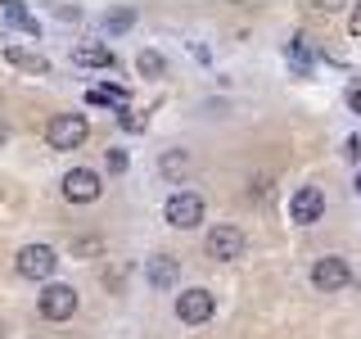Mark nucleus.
I'll return each mask as SVG.
<instances>
[{
  "mask_svg": "<svg viewBox=\"0 0 361 339\" xmlns=\"http://www.w3.org/2000/svg\"><path fill=\"white\" fill-rule=\"evenodd\" d=\"M348 28H353V37H357V41H361V5H357V9H353V18H348Z\"/></svg>",
  "mask_w": 361,
  "mask_h": 339,
  "instance_id": "22",
  "label": "nucleus"
},
{
  "mask_svg": "<svg viewBox=\"0 0 361 339\" xmlns=\"http://www.w3.org/2000/svg\"><path fill=\"white\" fill-rule=\"evenodd\" d=\"M158 167H163V177H185V172H190V154H185V150H167Z\"/></svg>",
  "mask_w": 361,
  "mask_h": 339,
  "instance_id": "15",
  "label": "nucleus"
},
{
  "mask_svg": "<svg viewBox=\"0 0 361 339\" xmlns=\"http://www.w3.org/2000/svg\"><path fill=\"white\" fill-rule=\"evenodd\" d=\"M77 312V290L73 285H45L41 290V316L50 321H68Z\"/></svg>",
  "mask_w": 361,
  "mask_h": 339,
  "instance_id": "8",
  "label": "nucleus"
},
{
  "mask_svg": "<svg viewBox=\"0 0 361 339\" xmlns=\"http://www.w3.org/2000/svg\"><path fill=\"white\" fill-rule=\"evenodd\" d=\"M131 23H135V9H118V14L104 18V28H109V32H127Z\"/></svg>",
  "mask_w": 361,
  "mask_h": 339,
  "instance_id": "17",
  "label": "nucleus"
},
{
  "mask_svg": "<svg viewBox=\"0 0 361 339\" xmlns=\"http://www.w3.org/2000/svg\"><path fill=\"white\" fill-rule=\"evenodd\" d=\"M14 267H18V276H27V280H50L54 267H59V254H54L50 244H23Z\"/></svg>",
  "mask_w": 361,
  "mask_h": 339,
  "instance_id": "3",
  "label": "nucleus"
},
{
  "mask_svg": "<svg viewBox=\"0 0 361 339\" xmlns=\"http://www.w3.org/2000/svg\"><path fill=\"white\" fill-rule=\"evenodd\" d=\"M86 136H90L86 113H54L45 122V145L50 150H77V145H86Z\"/></svg>",
  "mask_w": 361,
  "mask_h": 339,
  "instance_id": "1",
  "label": "nucleus"
},
{
  "mask_svg": "<svg viewBox=\"0 0 361 339\" xmlns=\"http://www.w3.org/2000/svg\"><path fill=\"white\" fill-rule=\"evenodd\" d=\"M357 195H361V177H357Z\"/></svg>",
  "mask_w": 361,
  "mask_h": 339,
  "instance_id": "23",
  "label": "nucleus"
},
{
  "mask_svg": "<svg viewBox=\"0 0 361 339\" xmlns=\"http://www.w3.org/2000/svg\"><path fill=\"white\" fill-rule=\"evenodd\" d=\"M5 18H9V23H14V28H23V32H32V37H37V32H41V23H37V18H32V14H27V9H23V5H18V0H9V5H5Z\"/></svg>",
  "mask_w": 361,
  "mask_h": 339,
  "instance_id": "14",
  "label": "nucleus"
},
{
  "mask_svg": "<svg viewBox=\"0 0 361 339\" xmlns=\"http://www.w3.org/2000/svg\"><path fill=\"white\" fill-rule=\"evenodd\" d=\"M86 105H113V109H127V90H122V86H90V90H86Z\"/></svg>",
  "mask_w": 361,
  "mask_h": 339,
  "instance_id": "13",
  "label": "nucleus"
},
{
  "mask_svg": "<svg viewBox=\"0 0 361 339\" xmlns=\"http://www.w3.org/2000/svg\"><path fill=\"white\" fill-rule=\"evenodd\" d=\"M73 254H99V240H77Z\"/></svg>",
  "mask_w": 361,
  "mask_h": 339,
  "instance_id": "20",
  "label": "nucleus"
},
{
  "mask_svg": "<svg viewBox=\"0 0 361 339\" xmlns=\"http://www.w3.org/2000/svg\"><path fill=\"white\" fill-rule=\"evenodd\" d=\"M145 280H149L154 290H172L176 280H180V263H176L172 254H158V258L145 263Z\"/></svg>",
  "mask_w": 361,
  "mask_h": 339,
  "instance_id": "10",
  "label": "nucleus"
},
{
  "mask_svg": "<svg viewBox=\"0 0 361 339\" xmlns=\"http://www.w3.org/2000/svg\"><path fill=\"white\" fill-rule=\"evenodd\" d=\"M73 64L77 68H113V50H109V45H77Z\"/></svg>",
  "mask_w": 361,
  "mask_h": 339,
  "instance_id": "12",
  "label": "nucleus"
},
{
  "mask_svg": "<svg viewBox=\"0 0 361 339\" xmlns=\"http://www.w3.org/2000/svg\"><path fill=\"white\" fill-rule=\"evenodd\" d=\"M163 222L176 226V231H195V226L203 222V199L195 195V190H176V195L163 203Z\"/></svg>",
  "mask_w": 361,
  "mask_h": 339,
  "instance_id": "2",
  "label": "nucleus"
},
{
  "mask_svg": "<svg viewBox=\"0 0 361 339\" xmlns=\"http://www.w3.org/2000/svg\"><path fill=\"white\" fill-rule=\"evenodd\" d=\"M212 312H217V299H212V290L195 285V290H180V294H176V316H180L185 326L212 321Z\"/></svg>",
  "mask_w": 361,
  "mask_h": 339,
  "instance_id": "6",
  "label": "nucleus"
},
{
  "mask_svg": "<svg viewBox=\"0 0 361 339\" xmlns=\"http://www.w3.org/2000/svg\"><path fill=\"white\" fill-rule=\"evenodd\" d=\"M109 172H127V150H109Z\"/></svg>",
  "mask_w": 361,
  "mask_h": 339,
  "instance_id": "19",
  "label": "nucleus"
},
{
  "mask_svg": "<svg viewBox=\"0 0 361 339\" xmlns=\"http://www.w3.org/2000/svg\"><path fill=\"white\" fill-rule=\"evenodd\" d=\"M99 172H90V167H73V172L63 177V195L73 203H95L99 199Z\"/></svg>",
  "mask_w": 361,
  "mask_h": 339,
  "instance_id": "9",
  "label": "nucleus"
},
{
  "mask_svg": "<svg viewBox=\"0 0 361 339\" xmlns=\"http://www.w3.org/2000/svg\"><path fill=\"white\" fill-rule=\"evenodd\" d=\"M244 231H240V226H212V231H208V240H203V249H208V258H212V263H235V258H244Z\"/></svg>",
  "mask_w": 361,
  "mask_h": 339,
  "instance_id": "5",
  "label": "nucleus"
},
{
  "mask_svg": "<svg viewBox=\"0 0 361 339\" xmlns=\"http://www.w3.org/2000/svg\"><path fill=\"white\" fill-rule=\"evenodd\" d=\"M118 122H122L127 131H145V118H140L135 109H118Z\"/></svg>",
  "mask_w": 361,
  "mask_h": 339,
  "instance_id": "18",
  "label": "nucleus"
},
{
  "mask_svg": "<svg viewBox=\"0 0 361 339\" xmlns=\"http://www.w3.org/2000/svg\"><path fill=\"white\" fill-rule=\"evenodd\" d=\"M135 68H140V77H163V54H158V50H140V54H135Z\"/></svg>",
  "mask_w": 361,
  "mask_h": 339,
  "instance_id": "16",
  "label": "nucleus"
},
{
  "mask_svg": "<svg viewBox=\"0 0 361 339\" xmlns=\"http://www.w3.org/2000/svg\"><path fill=\"white\" fill-rule=\"evenodd\" d=\"M289 218L298 222V226H316V222H321V218H325V195H321V186H298V190H293Z\"/></svg>",
  "mask_w": 361,
  "mask_h": 339,
  "instance_id": "7",
  "label": "nucleus"
},
{
  "mask_svg": "<svg viewBox=\"0 0 361 339\" xmlns=\"http://www.w3.org/2000/svg\"><path fill=\"white\" fill-rule=\"evenodd\" d=\"M348 109H353V113H361V86H353V90H348Z\"/></svg>",
  "mask_w": 361,
  "mask_h": 339,
  "instance_id": "21",
  "label": "nucleus"
},
{
  "mask_svg": "<svg viewBox=\"0 0 361 339\" xmlns=\"http://www.w3.org/2000/svg\"><path fill=\"white\" fill-rule=\"evenodd\" d=\"M5 59L14 64V68H23V73H32V77H45V73H50V59L37 54V50H27V45H9Z\"/></svg>",
  "mask_w": 361,
  "mask_h": 339,
  "instance_id": "11",
  "label": "nucleus"
},
{
  "mask_svg": "<svg viewBox=\"0 0 361 339\" xmlns=\"http://www.w3.org/2000/svg\"><path fill=\"white\" fill-rule=\"evenodd\" d=\"M348 280H353V267H348V258L325 254V258H316V263H312V285L321 290V294L348 290Z\"/></svg>",
  "mask_w": 361,
  "mask_h": 339,
  "instance_id": "4",
  "label": "nucleus"
}]
</instances>
